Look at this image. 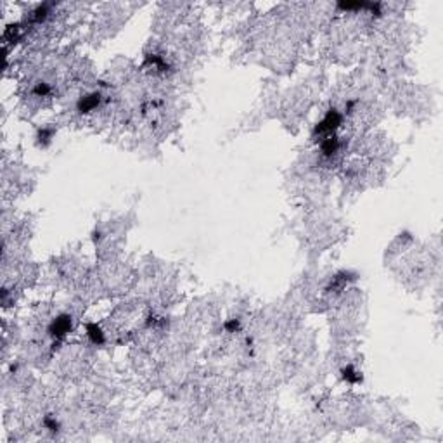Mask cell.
Listing matches in <instances>:
<instances>
[{
  "label": "cell",
  "mask_w": 443,
  "mask_h": 443,
  "mask_svg": "<svg viewBox=\"0 0 443 443\" xmlns=\"http://www.w3.org/2000/svg\"><path fill=\"white\" fill-rule=\"evenodd\" d=\"M341 123H343V114L339 113L338 109H329L326 113V116L315 126V135H319L321 141L329 137V135H334L338 132L339 126H341Z\"/></svg>",
  "instance_id": "obj_1"
},
{
  "label": "cell",
  "mask_w": 443,
  "mask_h": 443,
  "mask_svg": "<svg viewBox=\"0 0 443 443\" xmlns=\"http://www.w3.org/2000/svg\"><path fill=\"white\" fill-rule=\"evenodd\" d=\"M69 331H71V317H68V315H59L52 321L51 327H49L51 336L56 339H63Z\"/></svg>",
  "instance_id": "obj_2"
},
{
  "label": "cell",
  "mask_w": 443,
  "mask_h": 443,
  "mask_svg": "<svg viewBox=\"0 0 443 443\" xmlns=\"http://www.w3.org/2000/svg\"><path fill=\"white\" fill-rule=\"evenodd\" d=\"M99 104H101V94L97 92L88 94V96H83L78 101V111H80V113H90V111H96Z\"/></svg>",
  "instance_id": "obj_3"
},
{
  "label": "cell",
  "mask_w": 443,
  "mask_h": 443,
  "mask_svg": "<svg viewBox=\"0 0 443 443\" xmlns=\"http://www.w3.org/2000/svg\"><path fill=\"white\" fill-rule=\"evenodd\" d=\"M87 336L94 344H102L104 343V332L97 324H87Z\"/></svg>",
  "instance_id": "obj_4"
},
{
  "label": "cell",
  "mask_w": 443,
  "mask_h": 443,
  "mask_svg": "<svg viewBox=\"0 0 443 443\" xmlns=\"http://www.w3.org/2000/svg\"><path fill=\"white\" fill-rule=\"evenodd\" d=\"M343 377L348 381V383H359V381L362 379L360 372L357 371V369L351 367V366H348L346 369H343Z\"/></svg>",
  "instance_id": "obj_5"
},
{
  "label": "cell",
  "mask_w": 443,
  "mask_h": 443,
  "mask_svg": "<svg viewBox=\"0 0 443 443\" xmlns=\"http://www.w3.org/2000/svg\"><path fill=\"white\" fill-rule=\"evenodd\" d=\"M225 329H227L229 332H236L237 329H239V322H237L236 319H232V321L225 322Z\"/></svg>",
  "instance_id": "obj_6"
}]
</instances>
